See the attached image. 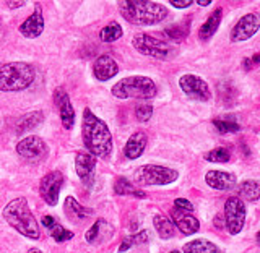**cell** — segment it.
Returning <instances> with one entry per match:
<instances>
[{"label": "cell", "mask_w": 260, "mask_h": 253, "mask_svg": "<svg viewBox=\"0 0 260 253\" xmlns=\"http://www.w3.org/2000/svg\"><path fill=\"white\" fill-rule=\"evenodd\" d=\"M63 211H65V214H67V218L70 219V221H77V223L85 221L88 216L93 214L91 209L81 206L80 203L75 198H73V197H67V198H65Z\"/></svg>", "instance_id": "44dd1931"}, {"label": "cell", "mask_w": 260, "mask_h": 253, "mask_svg": "<svg viewBox=\"0 0 260 253\" xmlns=\"http://www.w3.org/2000/svg\"><path fill=\"white\" fill-rule=\"evenodd\" d=\"M43 120H44V114L41 111L24 114V116L18 120V124H16V132H18V133L31 132V130H35Z\"/></svg>", "instance_id": "603a6c76"}, {"label": "cell", "mask_w": 260, "mask_h": 253, "mask_svg": "<svg viewBox=\"0 0 260 253\" xmlns=\"http://www.w3.org/2000/svg\"><path fill=\"white\" fill-rule=\"evenodd\" d=\"M132 44L140 54L154 57V59H159V60H169L177 54V49L173 44L166 43V41L156 39L150 34H145V32L135 34Z\"/></svg>", "instance_id": "8992f818"}, {"label": "cell", "mask_w": 260, "mask_h": 253, "mask_svg": "<svg viewBox=\"0 0 260 253\" xmlns=\"http://www.w3.org/2000/svg\"><path fill=\"white\" fill-rule=\"evenodd\" d=\"M153 224H154V229H156L161 239H171L174 235V224L166 216L156 214L153 218Z\"/></svg>", "instance_id": "4316f807"}, {"label": "cell", "mask_w": 260, "mask_h": 253, "mask_svg": "<svg viewBox=\"0 0 260 253\" xmlns=\"http://www.w3.org/2000/svg\"><path fill=\"white\" fill-rule=\"evenodd\" d=\"M43 31H44V16L41 13V7L38 5L36 12L26 21L21 23L20 32L24 38H38Z\"/></svg>", "instance_id": "d6986e66"}, {"label": "cell", "mask_w": 260, "mask_h": 253, "mask_svg": "<svg viewBox=\"0 0 260 253\" xmlns=\"http://www.w3.org/2000/svg\"><path fill=\"white\" fill-rule=\"evenodd\" d=\"M54 102L57 105V109L60 112V122L65 130H70L75 124V111L70 102L69 94L65 93L63 88H57L54 93Z\"/></svg>", "instance_id": "4fadbf2b"}, {"label": "cell", "mask_w": 260, "mask_h": 253, "mask_svg": "<svg viewBox=\"0 0 260 253\" xmlns=\"http://www.w3.org/2000/svg\"><path fill=\"white\" fill-rule=\"evenodd\" d=\"M112 234H114L112 226L106 221V219H100V221H96L91 227H89L85 239L88 243H103L108 239H111Z\"/></svg>", "instance_id": "ac0fdd59"}, {"label": "cell", "mask_w": 260, "mask_h": 253, "mask_svg": "<svg viewBox=\"0 0 260 253\" xmlns=\"http://www.w3.org/2000/svg\"><path fill=\"white\" fill-rule=\"evenodd\" d=\"M174 206H176L177 209H181V211H185V213H192V211H193L192 203H190V201H187V200H184V198H177V200L174 201Z\"/></svg>", "instance_id": "836d02e7"}, {"label": "cell", "mask_w": 260, "mask_h": 253, "mask_svg": "<svg viewBox=\"0 0 260 253\" xmlns=\"http://www.w3.org/2000/svg\"><path fill=\"white\" fill-rule=\"evenodd\" d=\"M63 185V175L60 170H51L47 172L39 184V193L49 206H55L59 201V193Z\"/></svg>", "instance_id": "30bf717a"}, {"label": "cell", "mask_w": 260, "mask_h": 253, "mask_svg": "<svg viewBox=\"0 0 260 253\" xmlns=\"http://www.w3.org/2000/svg\"><path fill=\"white\" fill-rule=\"evenodd\" d=\"M224 221L230 234L236 235L242 231L244 223H246V205L238 197L228 198L224 205Z\"/></svg>", "instance_id": "ba28073f"}, {"label": "cell", "mask_w": 260, "mask_h": 253, "mask_svg": "<svg viewBox=\"0 0 260 253\" xmlns=\"http://www.w3.org/2000/svg\"><path fill=\"white\" fill-rule=\"evenodd\" d=\"M205 182L216 190H230L236 185L238 178L234 174L223 172V170H208L205 175Z\"/></svg>", "instance_id": "2e32d148"}, {"label": "cell", "mask_w": 260, "mask_h": 253, "mask_svg": "<svg viewBox=\"0 0 260 253\" xmlns=\"http://www.w3.org/2000/svg\"><path fill=\"white\" fill-rule=\"evenodd\" d=\"M114 192H116L117 195H132V197L135 198H146V193L140 189H137V187L134 184H130L127 178L124 177H119L116 184H114Z\"/></svg>", "instance_id": "484cf974"}, {"label": "cell", "mask_w": 260, "mask_h": 253, "mask_svg": "<svg viewBox=\"0 0 260 253\" xmlns=\"http://www.w3.org/2000/svg\"><path fill=\"white\" fill-rule=\"evenodd\" d=\"M221 16H223V10L221 8H216V10L208 16V20L202 24V28L199 31V38L202 41H208L211 36L215 34L219 23H221Z\"/></svg>", "instance_id": "7402d4cb"}, {"label": "cell", "mask_w": 260, "mask_h": 253, "mask_svg": "<svg viewBox=\"0 0 260 253\" xmlns=\"http://www.w3.org/2000/svg\"><path fill=\"white\" fill-rule=\"evenodd\" d=\"M120 15L134 24H156L168 16V8L148 0H127L117 5Z\"/></svg>", "instance_id": "3957f363"}, {"label": "cell", "mask_w": 260, "mask_h": 253, "mask_svg": "<svg viewBox=\"0 0 260 253\" xmlns=\"http://www.w3.org/2000/svg\"><path fill=\"white\" fill-rule=\"evenodd\" d=\"M122 34H124V31H122L120 24L117 21H111L109 24H106V26L101 29L100 38H101V41H104V43H114V41L122 38Z\"/></svg>", "instance_id": "f1b7e54d"}, {"label": "cell", "mask_w": 260, "mask_h": 253, "mask_svg": "<svg viewBox=\"0 0 260 253\" xmlns=\"http://www.w3.org/2000/svg\"><path fill=\"white\" fill-rule=\"evenodd\" d=\"M35 68L26 62H10L0 67V91H23L35 81Z\"/></svg>", "instance_id": "277c9868"}, {"label": "cell", "mask_w": 260, "mask_h": 253, "mask_svg": "<svg viewBox=\"0 0 260 253\" xmlns=\"http://www.w3.org/2000/svg\"><path fill=\"white\" fill-rule=\"evenodd\" d=\"M28 253H43V251L38 250V248H29V250H28Z\"/></svg>", "instance_id": "60d3db41"}, {"label": "cell", "mask_w": 260, "mask_h": 253, "mask_svg": "<svg viewBox=\"0 0 260 253\" xmlns=\"http://www.w3.org/2000/svg\"><path fill=\"white\" fill-rule=\"evenodd\" d=\"M156 85L148 77H127L112 86V96L119 99H151L156 96Z\"/></svg>", "instance_id": "5b68a950"}, {"label": "cell", "mask_w": 260, "mask_h": 253, "mask_svg": "<svg viewBox=\"0 0 260 253\" xmlns=\"http://www.w3.org/2000/svg\"><path fill=\"white\" fill-rule=\"evenodd\" d=\"M94 167H96V158L91 156L89 153L78 151L75 156V169L77 174L81 178V182L85 185L91 187L94 178Z\"/></svg>", "instance_id": "5bb4252c"}, {"label": "cell", "mask_w": 260, "mask_h": 253, "mask_svg": "<svg viewBox=\"0 0 260 253\" xmlns=\"http://www.w3.org/2000/svg\"><path fill=\"white\" fill-rule=\"evenodd\" d=\"M2 216L5 221L10 224L15 231H18L21 235L28 239H39L41 231L28 206L26 198H15L4 208Z\"/></svg>", "instance_id": "7a4b0ae2"}, {"label": "cell", "mask_w": 260, "mask_h": 253, "mask_svg": "<svg viewBox=\"0 0 260 253\" xmlns=\"http://www.w3.org/2000/svg\"><path fill=\"white\" fill-rule=\"evenodd\" d=\"M173 221L177 226V229L185 235H192L200 229V223L197 218H193L190 213H185L174 208L173 209Z\"/></svg>", "instance_id": "e0dca14e"}, {"label": "cell", "mask_w": 260, "mask_h": 253, "mask_svg": "<svg viewBox=\"0 0 260 253\" xmlns=\"http://www.w3.org/2000/svg\"><path fill=\"white\" fill-rule=\"evenodd\" d=\"M119 73V65L111 55H100L93 63V75L100 81H108Z\"/></svg>", "instance_id": "9a60e30c"}, {"label": "cell", "mask_w": 260, "mask_h": 253, "mask_svg": "<svg viewBox=\"0 0 260 253\" xmlns=\"http://www.w3.org/2000/svg\"><path fill=\"white\" fill-rule=\"evenodd\" d=\"M16 153H18L20 156L23 159H26V161L39 162V161H43L47 156L49 148H47L46 141L41 136L31 135V136L23 138V140L16 144Z\"/></svg>", "instance_id": "9c48e42d"}, {"label": "cell", "mask_w": 260, "mask_h": 253, "mask_svg": "<svg viewBox=\"0 0 260 253\" xmlns=\"http://www.w3.org/2000/svg\"><path fill=\"white\" fill-rule=\"evenodd\" d=\"M213 125L219 130L221 133H231V132H238L239 130V125L236 124L233 120H224V119H215L213 120Z\"/></svg>", "instance_id": "1f68e13d"}, {"label": "cell", "mask_w": 260, "mask_h": 253, "mask_svg": "<svg viewBox=\"0 0 260 253\" xmlns=\"http://www.w3.org/2000/svg\"><path fill=\"white\" fill-rule=\"evenodd\" d=\"M81 136L88 153L94 158L108 159L112 154V135L108 125L96 117L94 114L85 109L83 111V125H81Z\"/></svg>", "instance_id": "6da1fadb"}, {"label": "cell", "mask_w": 260, "mask_h": 253, "mask_svg": "<svg viewBox=\"0 0 260 253\" xmlns=\"http://www.w3.org/2000/svg\"><path fill=\"white\" fill-rule=\"evenodd\" d=\"M146 143H148V138H146V135L143 132H135L134 135H130V138L125 143V148H124L125 158H128V159L140 158L146 148Z\"/></svg>", "instance_id": "ffe728a7"}, {"label": "cell", "mask_w": 260, "mask_h": 253, "mask_svg": "<svg viewBox=\"0 0 260 253\" xmlns=\"http://www.w3.org/2000/svg\"><path fill=\"white\" fill-rule=\"evenodd\" d=\"M254 62H260V54L254 57Z\"/></svg>", "instance_id": "b9f144b4"}, {"label": "cell", "mask_w": 260, "mask_h": 253, "mask_svg": "<svg viewBox=\"0 0 260 253\" xmlns=\"http://www.w3.org/2000/svg\"><path fill=\"white\" fill-rule=\"evenodd\" d=\"M43 224L47 227L49 231H51V229H52V227H54L57 223H55V219H54L52 216H44V218H43Z\"/></svg>", "instance_id": "74e56055"}, {"label": "cell", "mask_w": 260, "mask_h": 253, "mask_svg": "<svg viewBox=\"0 0 260 253\" xmlns=\"http://www.w3.org/2000/svg\"><path fill=\"white\" fill-rule=\"evenodd\" d=\"M171 253H181V251H171Z\"/></svg>", "instance_id": "ee69618b"}, {"label": "cell", "mask_w": 260, "mask_h": 253, "mask_svg": "<svg viewBox=\"0 0 260 253\" xmlns=\"http://www.w3.org/2000/svg\"><path fill=\"white\" fill-rule=\"evenodd\" d=\"M24 2H8V8H16V7H23Z\"/></svg>", "instance_id": "f35d334b"}, {"label": "cell", "mask_w": 260, "mask_h": 253, "mask_svg": "<svg viewBox=\"0 0 260 253\" xmlns=\"http://www.w3.org/2000/svg\"><path fill=\"white\" fill-rule=\"evenodd\" d=\"M239 195L247 201L260 200V182L257 180H244L239 187Z\"/></svg>", "instance_id": "83f0119b"}, {"label": "cell", "mask_w": 260, "mask_h": 253, "mask_svg": "<svg viewBox=\"0 0 260 253\" xmlns=\"http://www.w3.org/2000/svg\"><path fill=\"white\" fill-rule=\"evenodd\" d=\"M171 5L176 8H187L192 5V0H171Z\"/></svg>", "instance_id": "8d00e7d4"}, {"label": "cell", "mask_w": 260, "mask_h": 253, "mask_svg": "<svg viewBox=\"0 0 260 253\" xmlns=\"http://www.w3.org/2000/svg\"><path fill=\"white\" fill-rule=\"evenodd\" d=\"M179 172L174 169L162 167L156 164H145L137 169L134 175L138 185H168L177 180Z\"/></svg>", "instance_id": "52a82bcc"}, {"label": "cell", "mask_w": 260, "mask_h": 253, "mask_svg": "<svg viewBox=\"0 0 260 253\" xmlns=\"http://www.w3.org/2000/svg\"><path fill=\"white\" fill-rule=\"evenodd\" d=\"M51 235H52V239H54L55 242H59V243L67 242V240L73 239V232H72V231H67L65 227H62V226H59V224H55V226L52 227V229H51Z\"/></svg>", "instance_id": "f546056e"}, {"label": "cell", "mask_w": 260, "mask_h": 253, "mask_svg": "<svg viewBox=\"0 0 260 253\" xmlns=\"http://www.w3.org/2000/svg\"><path fill=\"white\" fill-rule=\"evenodd\" d=\"M179 86H181V89L187 96L192 97L195 101H208L211 96L207 81L202 80L197 75L181 77V80H179Z\"/></svg>", "instance_id": "8fae6325"}, {"label": "cell", "mask_w": 260, "mask_h": 253, "mask_svg": "<svg viewBox=\"0 0 260 253\" xmlns=\"http://www.w3.org/2000/svg\"><path fill=\"white\" fill-rule=\"evenodd\" d=\"M135 116L140 122H148L153 116V105L150 104H138L135 107Z\"/></svg>", "instance_id": "d6a6232c"}, {"label": "cell", "mask_w": 260, "mask_h": 253, "mask_svg": "<svg viewBox=\"0 0 260 253\" xmlns=\"http://www.w3.org/2000/svg\"><path fill=\"white\" fill-rule=\"evenodd\" d=\"M134 237V243H145L146 240H148V232L146 231H142V232H138L135 235H132Z\"/></svg>", "instance_id": "e575fe53"}, {"label": "cell", "mask_w": 260, "mask_h": 253, "mask_svg": "<svg viewBox=\"0 0 260 253\" xmlns=\"http://www.w3.org/2000/svg\"><path fill=\"white\" fill-rule=\"evenodd\" d=\"M189 31H190V20H184L181 23H176V24H171L165 29V34L171 39V41H176V43H182V41L189 36Z\"/></svg>", "instance_id": "cb8c5ba5"}, {"label": "cell", "mask_w": 260, "mask_h": 253, "mask_svg": "<svg viewBox=\"0 0 260 253\" xmlns=\"http://www.w3.org/2000/svg\"><path fill=\"white\" fill-rule=\"evenodd\" d=\"M257 242H258V245H260V231H258V234H257Z\"/></svg>", "instance_id": "7bdbcfd3"}, {"label": "cell", "mask_w": 260, "mask_h": 253, "mask_svg": "<svg viewBox=\"0 0 260 253\" xmlns=\"http://www.w3.org/2000/svg\"><path fill=\"white\" fill-rule=\"evenodd\" d=\"M199 5L207 7V5H210V0H199Z\"/></svg>", "instance_id": "ab89813d"}, {"label": "cell", "mask_w": 260, "mask_h": 253, "mask_svg": "<svg viewBox=\"0 0 260 253\" xmlns=\"http://www.w3.org/2000/svg\"><path fill=\"white\" fill-rule=\"evenodd\" d=\"M184 253H223L213 242L197 239L184 245Z\"/></svg>", "instance_id": "d4e9b609"}, {"label": "cell", "mask_w": 260, "mask_h": 253, "mask_svg": "<svg viewBox=\"0 0 260 253\" xmlns=\"http://www.w3.org/2000/svg\"><path fill=\"white\" fill-rule=\"evenodd\" d=\"M132 245H134V237H132V235H128V237H125L124 242L120 243L119 251H120V253H122V251H125V250H128Z\"/></svg>", "instance_id": "d590c367"}, {"label": "cell", "mask_w": 260, "mask_h": 253, "mask_svg": "<svg viewBox=\"0 0 260 253\" xmlns=\"http://www.w3.org/2000/svg\"><path fill=\"white\" fill-rule=\"evenodd\" d=\"M258 28H260V16L257 13L244 15L231 31V41H234V43L247 41L255 34Z\"/></svg>", "instance_id": "7c38bea8"}, {"label": "cell", "mask_w": 260, "mask_h": 253, "mask_svg": "<svg viewBox=\"0 0 260 253\" xmlns=\"http://www.w3.org/2000/svg\"><path fill=\"white\" fill-rule=\"evenodd\" d=\"M231 159V154L226 148H216L207 154V161L210 162H228Z\"/></svg>", "instance_id": "4dcf8cb0"}]
</instances>
